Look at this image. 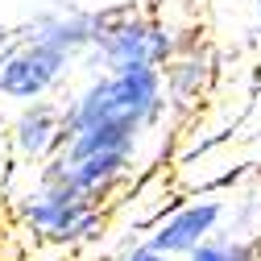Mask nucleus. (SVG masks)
Returning a JSON list of instances; mask_svg holds the SVG:
<instances>
[{
    "instance_id": "nucleus-3",
    "label": "nucleus",
    "mask_w": 261,
    "mask_h": 261,
    "mask_svg": "<svg viewBox=\"0 0 261 261\" xmlns=\"http://www.w3.org/2000/svg\"><path fill=\"white\" fill-rule=\"evenodd\" d=\"M17 212L42 241H54V245H87V241H100L108 228L100 199L54 178H42L21 199Z\"/></svg>"
},
{
    "instance_id": "nucleus-1",
    "label": "nucleus",
    "mask_w": 261,
    "mask_h": 261,
    "mask_svg": "<svg viewBox=\"0 0 261 261\" xmlns=\"http://www.w3.org/2000/svg\"><path fill=\"white\" fill-rule=\"evenodd\" d=\"M166 116L162 67L100 71L62 100V124L75 128H116V133L149 137Z\"/></svg>"
},
{
    "instance_id": "nucleus-8",
    "label": "nucleus",
    "mask_w": 261,
    "mask_h": 261,
    "mask_svg": "<svg viewBox=\"0 0 261 261\" xmlns=\"http://www.w3.org/2000/svg\"><path fill=\"white\" fill-rule=\"evenodd\" d=\"M216 79V54L203 46H178L162 62V91H166V112H187L207 95Z\"/></svg>"
},
{
    "instance_id": "nucleus-12",
    "label": "nucleus",
    "mask_w": 261,
    "mask_h": 261,
    "mask_svg": "<svg viewBox=\"0 0 261 261\" xmlns=\"http://www.w3.org/2000/svg\"><path fill=\"white\" fill-rule=\"evenodd\" d=\"M257 34H261V13H257Z\"/></svg>"
},
{
    "instance_id": "nucleus-5",
    "label": "nucleus",
    "mask_w": 261,
    "mask_h": 261,
    "mask_svg": "<svg viewBox=\"0 0 261 261\" xmlns=\"http://www.w3.org/2000/svg\"><path fill=\"white\" fill-rule=\"evenodd\" d=\"M224 220H228V203H224V199H212V195H203V199L178 203L174 212H166L162 220H153L145 245L182 261L195 245H203L212 232H220Z\"/></svg>"
},
{
    "instance_id": "nucleus-9",
    "label": "nucleus",
    "mask_w": 261,
    "mask_h": 261,
    "mask_svg": "<svg viewBox=\"0 0 261 261\" xmlns=\"http://www.w3.org/2000/svg\"><path fill=\"white\" fill-rule=\"evenodd\" d=\"M182 261H261V245H257V237L212 232L203 245H195Z\"/></svg>"
},
{
    "instance_id": "nucleus-6",
    "label": "nucleus",
    "mask_w": 261,
    "mask_h": 261,
    "mask_svg": "<svg viewBox=\"0 0 261 261\" xmlns=\"http://www.w3.org/2000/svg\"><path fill=\"white\" fill-rule=\"evenodd\" d=\"M100 21H104V9H79V5H67V0H58V5L34 13L25 25H17V34L25 42H42V46H54L71 58H83L100 34Z\"/></svg>"
},
{
    "instance_id": "nucleus-11",
    "label": "nucleus",
    "mask_w": 261,
    "mask_h": 261,
    "mask_svg": "<svg viewBox=\"0 0 261 261\" xmlns=\"http://www.w3.org/2000/svg\"><path fill=\"white\" fill-rule=\"evenodd\" d=\"M13 42H17V25H0V58L13 50Z\"/></svg>"
},
{
    "instance_id": "nucleus-7",
    "label": "nucleus",
    "mask_w": 261,
    "mask_h": 261,
    "mask_svg": "<svg viewBox=\"0 0 261 261\" xmlns=\"http://www.w3.org/2000/svg\"><path fill=\"white\" fill-rule=\"evenodd\" d=\"M67 137V124H62V100H29L17 104V116L9 120V145L17 158L25 162H50Z\"/></svg>"
},
{
    "instance_id": "nucleus-2",
    "label": "nucleus",
    "mask_w": 261,
    "mask_h": 261,
    "mask_svg": "<svg viewBox=\"0 0 261 261\" xmlns=\"http://www.w3.org/2000/svg\"><path fill=\"white\" fill-rule=\"evenodd\" d=\"M182 46L174 25L158 21L141 9H104L100 34H95L87 58L100 62V71H128V67H162Z\"/></svg>"
},
{
    "instance_id": "nucleus-4",
    "label": "nucleus",
    "mask_w": 261,
    "mask_h": 261,
    "mask_svg": "<svg viewBox=\"0 0 261 261\" xmlns=\"http://www.w3.org/2000/svg\"><path fill=\"white\" fill-rule=\"evenodd\" d=\"M75 62L79 58L62 54L54 46H42V42H25L17 34L13 50L0 58V100H9V104L46 100V95L67 87Z\"/></svg>"
},
{
    "instance_id": "nucleus-10",
    "label": "nucleus",
    "mask_w": 261,
    "mask_h": 261,
    "mask_svg": "<svg viewBox=\"0 0 261 261\" xmlns=\"http://www.w3.org/2000/svg\"><path fill=\"white\" fill-rule=\"evenodd\" d=\"M116 261H178V257H170V253H158V249H149V245H133V249H124Z\"/></svg>"
}]
</instances>
